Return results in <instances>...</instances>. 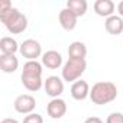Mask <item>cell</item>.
Instances as JSON below:
<instances>
[{"mask_svg": "<svg viewBox=\"0 0 123 123\" xmlns=\"http://www.w3.org/2000/svg\"><path fill=\"white\" fill-rule=\"evenodd\" d=\"M20 81L28 91H39L43 86L42 81V64L38 61H26L23 64Z\"/></svg>", "mask_w": 123, "mask_h": 123, "instance_id": "obj_1", "label": "cell"}, {"mask_svg": "<svg viewBox=\"0 0 123 123\" xmlns=\"http://www.w3.org/2000/svg\"><path fill=\"white\" fill-rule=\"evenodd\" d=\"M117 97V87L111 81H98L90 90V100L94 104L103 106L107 104Z\"/></svg>", "mask_w": 123, "mask_h": 123, "instance_id": "obj_2", "label": "cell"}, {"mask_svg": "<svg viewBox=\"0 0 123 123\" xmlns=\"http://www.w3.org/2000/svg\"><path fill=\"white\" fill-rule=\"evenodd\" d=\"M0 20L12 35H19L28 29V18L16 7H12L9 12L0 15Z\"/></svg>", "mask_w": 123, "mask_h": 123, "instance_id": "obj_3", "label": "cell"}, {"mask_svg": "<svg viewBox=\"0 0 123 123\" xmlns=\"http://www.w3.org/2000/svg\"><path fill=\"white\" fill-rule=\"evenodd\" d=\"M87 61L86 59H74L68 58V61L62 67V80L67 83H75L86 71Z\"/></svg>", "mask_w": 123, "mask_h": 123, "instance_id": "obj_4", "label": "cell"}, {"mask_svg": "<svg viewBox=\"0 0 123 123\" xmlns=\"http://www.w3.org/2000/svg\"><path fill=\"white\" fill-rule=\"evenodd\" d=\"M19 52L28 61H36V58H39L42 55V46L35 39H26L20 43Z\"/></svg>", "mask_w": 123, "mask_h": 123, "instance_id": "obj_5", "label": "cell"}, {"mask_svg": "<svg viewBox=\"0 0 123 123\" xmlns=\"http://www.w3.org/2000/svg\"><path fill=\"white\" fill-rule=\"evenodd\" d=\"M13 107L20 114H31V113H33V110L36 107V100L31 94H20L15 98Z\"/></svg>", "mask_w": 123, "mask_h": 123, "instance_id": "obj_6", "label": "cell"}, {"mask_svg": "<svg viewBox=\"0 0 123 123\" xmlns=\"http://www.w3.org/2000/svg\"><path fill=\"white\" fill-rule=\"evenodd\" d=\"M43 88H45V93L49 97L58 98L64 93V80H61L56 75H51L43 81Z\"/></svg>", "mask_w": 123, "mask_h": 123, "instance_id": "obj_7", "label": "cell"}, {"mask_svg": "<svg viewBox=\"0 0 123 123\" xmlns=\"http://www.w3.org/2000/svg\"><path fill=\"white\" fill-rule=\"evenodd\" d=\"M46 113L51 119H61L67 113V103L62 98H52L46 106Z\"/></svg>", "mask_w": 123, "mask_h": 123, "instance_id": "obj_8", "label": "cell"}, {"mask_svg": "<svg viewBox=\"0 0 123 123\" xmlns=\"http://www.w3.org/2000/svg\"><path fill=\"white\" fill-rule=\"evenodd\" d=\"M42 65L49 70H58L62 65V55L54 49L46 51L45 54H42Z\"/></svg>", "mask_w": 123, "mask_h": 123, "instance_id": "obj_9", "label": "cell"}, {"mask_svg": "<svg viewBox=\"0 0 123 123\" xmlns=\"http://www.w3.org/2000/svg\"><path fill=\"white\" fill-rule=\"evenodd\" d=\"M90 86L87 81L84 80H77L75 83H73L71 86V97L77 101L86 100L87 97H90Z\"/></svg>", "mask_w": 123, "mask_h": 123, "instance_id": "obj_10", "label": "cell"}, {"mask_svg": "<svg viewBox=\"0 0 123 123\" xmlns=\"http://www.w3.org/2000/svg\"><path fill=\"white\" fill-rule=\"evenodd\" d=\"M77 19L78 18L67 7L62 9L58 15V20H59L61 26H62V29H65V31H74L77 26Z\"/></svg>", "mask_w": 123, "mask_h": 123, "instance_id": "obj_11", "label": "cell"}, {"mask_svg": "<svg viewBox=\"0 0 123 123\" xmlns=\"http://www.w3.org/2000/svg\"><path fill=\"white\" fill-rule=\"evenodd\" d=\"M114 9H116V6H114V3L111 2V0H97V2L94 3V12L98 16L106 18V19L113 16Z\"/></svg>", "mask_w": 123, "mask_h": 123, "instance_id": "obj_12", "label": "cell"}, {"mask_svg": "<svg viewBox=\"0 0 123 123\" xmlns=\"http://www.w3.org/2000/svg\"><path fill=\"white\" fill-rule=\"evenodd\" d=\"M19 67V59L16 55H0V68L6 74H12Z\"/></svg>", "mask_w": 123, "mask_h": 123, "instance_id": "obj_13", "label": "cell"}, {"mask_svg": "<svg viewBox=\"0 0 123 123\" xmlns=\"http://www.w3.org/2000/svg\"><path fill=\"white\" fill-rule=\"evenodd\" d=\"M19 48L20 45L12 36H3L0 39V51H2L3 55H15L19 51Z\"/></svg>", "mask_w": 123, "mask_h": 123, "instance_id": "obj_14", "label": "cell"}, {"mask_svg": "<svg viewBox=\"0 0 123 123\" xmlns=\"http://www.w3.org/2000/svg\"><path fill=\"white\" fill-rule=\"evenodd\" d=\"M104 28L110 35H120L123 33V19L120 16H110L104 22Z\"/></svg>", "mask_w": 123, "mask_h": 123, "instance_id": "obj_15", "label": "cell"}, {"mask_svg": "<svg viewBox=\"0 0 123 123\" xmlns=\"http://www.w3.org/2000/svg\"><path fill=\"white\" fill-rule=\"evenodd\" d=\"M87 55V46L84 42L75 41L73 43H70L68 46V56L74 58V59H86Z\"/></svg>", "mask_w": 123, "mask_h": 123, "instance_id": "obj_16", "label": "cell"}, {"mask_svg": "<svg viewBox=\"0 0 123 123\" xmlns=\"http://www.w3.org/2000/svg\"><path fill=\"white\" fill-rule=\"evenodd\" d=\"M87 2L86 0H68L67 2V9H70L77 18H81L87 13Z\"/></svg>", "mask_w": 123, "mask_h": 123, "instance_id": "obj_17", "label": "cell"}, {"mask_svg": "<svg viewBox=\"0 0 123 123\" xmlns=\"http://www.w3.org/2000/svg\"><path fill=\"white\" fill-rule=\"evenodd\" d=\"M23 123H43V119L39 113H31L25 116Z\"/></svg>", "mask_w": 123, "mask_h": 123, "instance_id": "obj_18", "label": "cell"}, {"mask_svg": "<svg viewBox=\"0 0 123 123\" xmlns=\"http://www.w3.org/2000/svg\"><path fill=\"white\" fill-rule=\"evenodd\" d=\"M106 123H123V113L120 111L110 113L106 119Z\"/></svg>", "mask_w": 123, "mask_h": 123, "instance_id": "obj_19", "label": "cell"}, {"mask_svg": "<svg viewBox=\"0 0 123 123\" xmlns=\"http://www.w3.org/2000/svg\"><path fill=\"white\" fill-rule=\"evenodd\" d=\"M10 9H12V3L9 0H2V2H0V15L9 12Z\"/></svg>", "mask_w": 123, "mask_h": 123, "instance_id": "obj_20", "label": "cell"}, {"mask_svg": "<svg viewBox=\"0 0 123 123\" xmlns=\"http://www.w3.org/2000/svg\"><path fill=\"white\" fill-rule=\"evenodd\" d=\"M84 123H104V122L100 117H97V116H91V117H87L84 120Z\"/></svg>", "mask_w": 123, "mask_h": 123, "instance_id": "obj_21", "label": "cell"}, {"mask_svg": "<svg viewBox=\"0 0 123 123\" xmlns=\"http://www.w3.org/2000/svg\"><path fill=\"white\" fill-rule=\"evenodd\" d=\"M117 12H119V16L123 19V0H122V2L117 5Z\"/></svg>", "mask_w": 123, "mask_h": 123, "instance_id": "obj_22", "label": "cell"}, {"mask_svg": "<svg viewBox=\"0 0 123 123\" xmlns=\"http://www.w3.org/2000/svg\"><path fill=\"white\" fill-rule=\"evenodd\" d=\"M0 123H19L16 119H10V117H7V119H3Z\"/></svg>", "mask_w": 123, "mask_h": 123, "instance_id": "obj_23", "label": "cell"}]
</instances>
